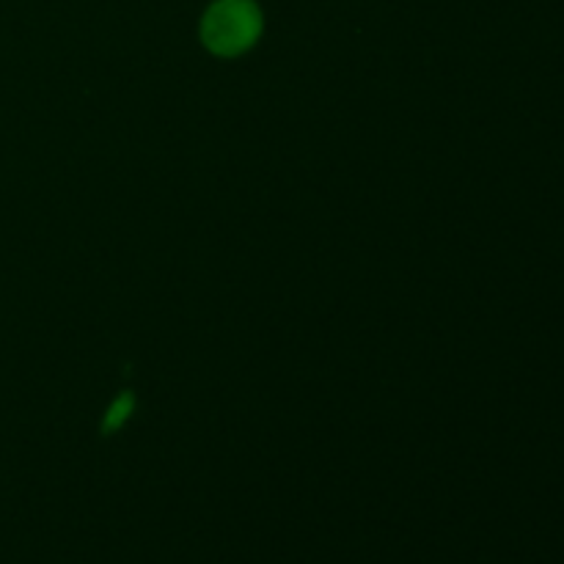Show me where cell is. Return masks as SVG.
<instances>
[{
    "label": "cell",
    "mask_w": 564,
    "mask_h": 564,
    "mask_svg": "<svg viewBox=\"0 0 564 564\" xmlns=\"http://www.w3.org/2000/svg\"><path fill=\"white\" fill-rule=\"evenodd\" d=\"M262 33V14L253 0H215L202 20V39L215 55H240Z\"/></svg>",
    "instance_id": "6da1fadb"
},
{
    "label": "cell",
    "mask_w": 564,
    "mask_h": 564,
    "mask_svg": "<svg viewBox=\"0 0 564 564\" xmlns=\"http://www.w3.org/2000/svg\"><path fill=\"white\" fill-rule=\"evenodd\" d=\"M130 411H132V397L130 394H121L119 400H116V405L108 411V416H105V430L121 427V424H124L127 419H130Z\"/></svg>",
    "instance_id": "7a4b0ae2"
}]
</instances>
